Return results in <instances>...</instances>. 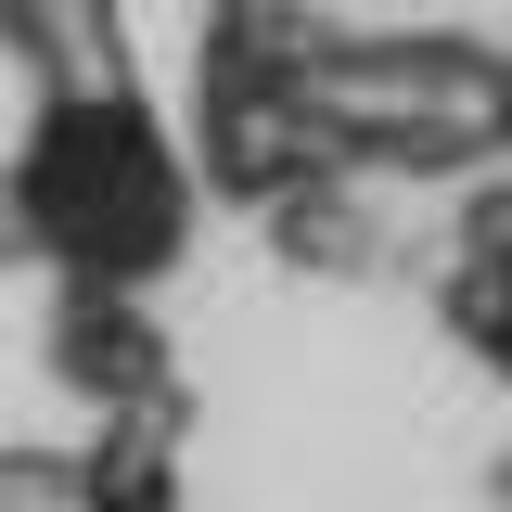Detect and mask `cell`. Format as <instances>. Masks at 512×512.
<instances>
[{
	"instance_id": "obj_1",
	"label": "cell",
	"mask_w": 512,
	"mask_h": 512,
	"mask_svg": "<svg viewBox=\"0 0 512 512\" xmlns=\"http://www.w3.org/2000/svg\"><path fill=\"white\" fill-rule=\"evenodd\" d=\"M0 512H90L77 461H0Z\"/></svg>"
}]
</instances>
